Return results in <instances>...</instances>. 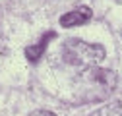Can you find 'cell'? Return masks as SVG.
Returning a JSON list of instances; mask_svg holds the SVG:
<instances>
[{
	"mask_svg": "<svg viewBox=\"0 0 122 116\" xmlns=\"http://www.w3.org/2000/svg\"><path fill=\"white\" fill-rule=\"evenodd\" d=\"M64 54H66L68 62L87 66V64L99 62L101 58H105V48L101 45H89V43L72 39L64 45Z\"/></svg>",
	"mask_w": 122,
	"mask_h": 116,
	"instance_id": "cell-1",
	"label": "cell"
},
{
	"mask_svg": "<svg viewBox=\"0 0 122 116\" xmlns=\"http://www.w3.org/2000/svg\"><path fill=\"white\" fill-rule=\"evenodd\" d=\"M54 37H56V33H54V31H47V33H45V35L35 43V45H31V47H27V48H25V56H27L31 62H37L39 58L43 56V52L47 50L49 41H51V39H54Z\"/></svg>",
	"mask_w": 122,
	"mask_h": 116,
	"instance_id": "cell-3",
	"label": "cell"
},
{
	"mask_svg": "<svg viewBox=\"0 0 122 116\" xmlns=\"http://www.w3.org/2000/svg\"><path fill=\"white\" fill-rule=\"evenodd\" d=\"M89 116H122V105H105Z\"/></svg>",
	"mask_w": 122,
	"mask_h": 116,
	"instance_id": "cell-4",
	"label": "cell"
},
{
	"mask_svg": "<svg viewBox=\"0 0 122 116\" xmlns=\"http://www.w3.org/2000/svg\"><path fill=\"white\" fill-rule=\"evenodd\" d=\"M29 116H56V114H52L49 110H35V112H31Z\"/></svg>",
	"mask_w": 122,
	"mask_h": 116,
	"instance_id": "cell-5",
	"label": "cell"
},
{
	"mask_svg": "<svg viewBox=\"0 0 122 116\" xmlns=\"http://www.w3.org/2000/svg\"><path fill=\"white\" fill-rule=\"evenodd\" d=\"M89 19H91V10L87 6H81V8H76L68 14H64L60 18V25L62 27H76V25L87 23Z\"/></svg>",
	"mask_w": 122,
	"mask_h": 116,
	"instance_id": "cell-2",
	"label": "cell"
}]
</instances>
